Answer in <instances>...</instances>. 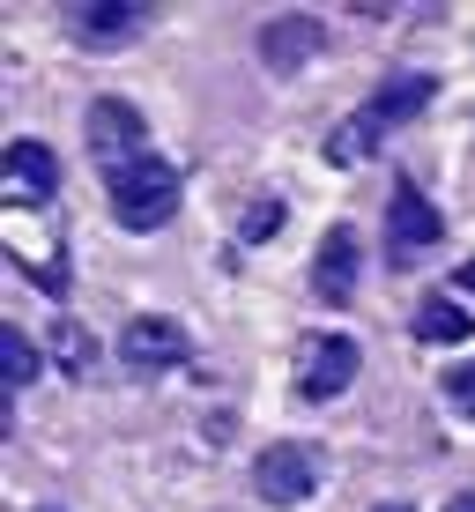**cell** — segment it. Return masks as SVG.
Here are the masks:
<instances>
[{"instance_id": "cell-1", "label": "cell", "mask_w": 475, "mask_h": 512, "mask_svg": "<svg viewBox=\"0 0 475 512\" xmlns=\"http://www.w3.org/2000/svg\"><path fill=\"white\" fill-rule=\"evenodd\" d=\"M431 97H438L431 75H394V82H379V97H364L357 112H349V127L327 134V164H364V156H372L394 127H409Z\"/></svg>"}, {"instance_id": "cell-2", "label": "cell", "mask_w": 475, "mask_h": 512, "mask_svg": "<svg viewBox=\"0 0 475 512\" xmlns=\"http://www.w3.org/2000/svg\"><path fill=\"white\" fill-rule=\"evenodd\" d=\"M179 164H164V156H142V164H127L112 179V216L127 223V231H164L171 216H179Z\"/></svg>"}, {"instance_id": "cell-3", "label": "cell", "mask_w": 475, "mask_h": 512, "mask_svg": "<svg viewBox=\"0 0 475 512\" xmlns=\"http://www.w3.org/2000/svg\"><path fill=\"white\" fill-rule=\"evenodd\" d=\"M320 446H305V438H275V446H260V461H253V490L268 505H305V498H320Z\"/></svg>"}, {"instance_id": "cell-4", "label": "cell", "mask_w": 475, "mask_h": 512, "mask_svg": "<svg viewBox=\"0 0 475 512\" xmlns=\"http://www.w3.org/2000/svg\"><path fill=\"white\" fill-rule=\"evenodd\" d=\"M82 134H90V156L112 171V179H119L127 164H142V156H149V119L134 112L127 97H97L90 119H82Z\"/></svg>"}, {"instance_id": "cell-5", "label": "cell", "mask_w": 475, "mask_h": 512, "mask_svg": "<svg viewBox=\"0 0 475 512\" xmlns=\"http://www.w3.org/2000/svg\"><path fill=\"white\" fill-rule=\"evenodd\" d=\"M45 238H52V231L30 216V208H15V201L0 208V245H8V260L38 282L45 297H67V253H60V245H45Z\"/></svg>"}, {"instance_id": "cell-6", "label": "cell", "mask_w": 475, "mask_h": 512, "mask_svg": "<svg viewBox=\"0 0 475 512\" xmlns=\"http://www.w3.org/2000/svg\"><path fill=\"white\" fill-rule=\"evenodd\" d=\"M438 238H446V216H438L416 186H394V201H386V260H394V268H416V253H431Z\"/></svg>"}, {"instance_id": "cell-7", "label": "cell", "mask_w": 475, "mask_h": 512, "mask_svg": "<svg viewBox=\"0 0 475 512\" xmlns=\"http://www.w3.org/2000/svg\"><path fill=\"white\" fill-rule=\"evenodd\" d=\"M357 275H364V245L349 223H334L320 238V253H312V297L320 305H357Z\"/></svg>"}, {"instance_id": "cell-8", "label": "cell", "mask_w": 475, "mask_h": 512, "mask_svg": "<svg viewBox=\"0 0 475 512\" xmlns=\"http://www.w3.org/2000/svg\"><path fill=\"white\" fill-rule=\"evenodd\" d=\"M320 52H327L320 15H275V23H260V60H268V75H297V67H312Z\"/></svg>"}, {"instance_id": "cell-9", "label": "cell", "mask_w": 475, "mask_h": 512, "mask_svg": "<svg viewBox=\"0 0 475 512\" xmlns=\"http://www.w3.org/2000/svg\"><path fill=\"white\" fill-rule=\"evenodd\" d=\"M0 179H8L15 208H38V201L60 193V156H52L45 141H8V149H0Z\"/></svg>"}, {"instance_id": "cell-10", "label": "cell", "mask_w": 475, "mask_h": 512, "mask_svg": "<svg viewBox=\"0 0 475 512\" xmlns=\"http://www.w3.org/2000/svg\"><path fill=\"white\" fill-rule=\"evenodd\" d=\"M357 364H364V349L349 342V334H320V342L305 349V364H297V394L305 401H334L349 379H357Z\"/></svg>"}, {"instance_id": "cell-11", "label": "cell", "mask_w": 475, "mask_h": 512, "mask_svg": "<svg viewBox=\"0 0 475 512\" xmlns=\"http://www.w3.org/2000/svg\"><path fill=\"white\" fill-rule=\"evenodd\" d=\"M119 357L134 372H171V364H186V327L164 320V312H142V320H127V334H119Z\"/></svg>"}, {"instance_id": "cell-12", "label": "cell", "mask_w": 475, "mask_h": 512, "mask_svg": "<svg viewBox=\"0 0 475 512\" xmlns=\"http://www.w3.org/2000/svg\"><path fill=\"white\" fill-rule=\"evenodd\" d=\"M67 23H75V38H90V45H119V38H134L149 15L142 8H119V0H75Z\"/></svg>"}, {"instance_id": "cell-13", "label": "cell", "mask_w": 475, "mask_h": 512, "mask_svg": "<svg viewBox=\"0 0 475 512\" xmlns=\"http://www.w3.org/2000/svg\"><path fill=\"white\" fill-rule=\"evenodd\" d=\"M468 334H475V320H468L461 297H424V305H416V342L453 349V342H468Z\"/></svg>"}, {"instance_id": "cell-14", "label": "cell", "mask_w": 475, "mask_h": 512, "mask_svg": "<svg viewBox=\"0 0 475 512\" xmlns=\"http://www.w3.org/2000/svg\"><path fill=\"white\" fill-rule=\"evenodd\" d=\"M0 372H8V386H30V379H38V349H30L23 327H0Z\"/></svg>"}, {"instance_id": "cell-15", "label": "cell", "mask_w": 475, "mask_h": 512, "mask_svg": "<svg viewBox=\"0 0 475 512\" xmlns=\"http://www.w3.org/2000/svg\"><path fill=\"white\" fill-rule=\"evenodd\" d=\"M52 357L67 364V372H90V357H97V342H90V327H75V320H60L52 327Z\"/></svg>"}, {"instance_id": "cell-16", "label": "cell", "mask_w": 475, "mask_h": 512, "mask_svg": "<svg viewBox=\"0 0 475 512\" xmlns=\"http://www.w3.org/2000/svg\"><path fill=\"white\" fill-rule=\"evenodd\" d=\"M438 394L453 401L468 423H475V357H461V364H446V379H438Z\"/></svg>"}, {"instance_id": "cell-17", "label": "cell", "mask_w": 475, "mask_h": 512, "mask_svg": "<svg viewBox=\"0 0 475 512\" xmlns=\"http://www.w3.org/2000/svg\"><path fill=\"white\" fill-rule=\"evenodd\" d=\"M275 223H283V208H275V201H260V208H253V216H245V238H268V231H275Z\"/></svg>"}, {"instance_id": "cell-18", "label": "cell", "mask_w": 475, "mask_h": 512, "mask_svg": "<svg viewBox=\"0 0 475 512\" xmlns=\"http://www.w3.org/2000/svg\"><path fill=\"white\" fill-rule=\"evenodd\" d=\"M453 290H461V297H475V260H461V275H453Z\"/></svg>"}, {"instance_id": "cell-19", "label": "cell", "mask_w": 475, "mask_h": 512, "mask_svg": "<svg viewBox=\"0 0 475 512\" xmlns=\"http://www.w3.org/2000/svg\"><path fill=\"white\" fill-rule=\"evenodd\" d=\"M446 512H475V490H461V498H453Z\"/></svg>"}, {"instance_id": "cell-20", "label": "cell", "mask_w": 475, "mask_h": 512, "mask_svg": "<svg viewBox=\"0 0 475 512\" xmlns=\"http://www.w3.org/2000/svg\"><path fill=\"white\" fill-rule=\"evenodd\" d=\"M379 512H416V505H379Z\"/></svg>"}]
</instances>
